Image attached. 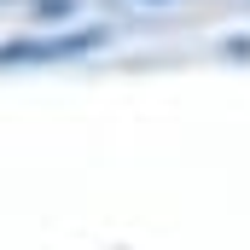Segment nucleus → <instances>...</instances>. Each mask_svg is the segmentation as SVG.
I'll return each instance as SVG.
<instances>
[{
  "label": "nucleus",
  "instance_id": "nucleus-1",
  "mask_svg": "<svg viewBox=\"0 0 250 250\" xmlns=\"http://www.w3.org/2000/svg\"><path fill=\"white\" fill-rule=\"evenodd\" d=\"M93 41H105V29H76L70 41H29V47H0V59H64V53H82V47H93Z\"/></svg>",
  "mask_w": 250,
  "mask_h": 250
}]
</instances>
